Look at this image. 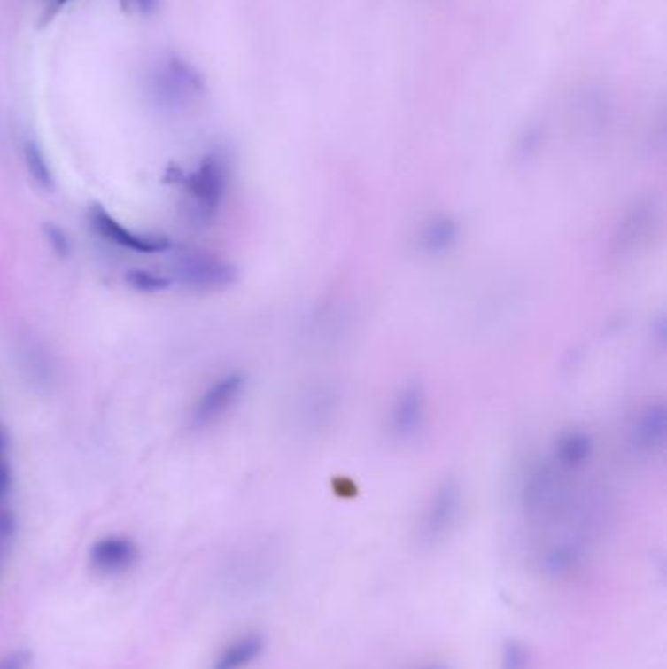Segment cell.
<instances>
[{"instance_id":"cell-1","label":"cell","mask_w":667,"mask_h":669,"mask_svg":"<svg viewBox=\"0 0 667 669\" xmlns=\"http://www.w3.org/2000/svg\"><path fill=\"white\" fill-rule=\"evenodd\" d=\"M466 509L464 486L454 476H446L430 489L421 505L415 523V541L423 550L445 546L462 525Z\"/></svg>"},{"instance_id":"cell-2","label":"cell","mask_w":667,"mask_h":669,"mask_svg":"<svg viewBox=\"0 0 667 669\" xmlns=\"http://www.w3.org/2000/svg\"><path fill=\"white\" fill-rule=\"evenodd\" d=\"M182 186L190 220L200 228H208L218 220L229 191V165L225 157L212 151L182 178Z\"/></svg>"},{"instance_id":"cell-3","label":"cell","mask_w":667,"mask_h":669,"mask_svg":"<svg viewBox=\"0 0 667 669\" xmlns=\"http://www.w3.org/2000/svg\"><path fill=\"white\" fill-rule=\"evenodd\" d=\"M165 275L173 284L200 294H213L237 284L239 270L229 259L218 253L202 249H186L168 254Z\"/></svg>"},{"instance_id":"cell-4","label":"cell","mask_w":667,"mask_h":669,"mask_svg":"<svg viewBox=\"0 0 667 669\" xmlns=\"http://www.w3.org/2000/svg\"><path fill=\"white\" fill-rule=\"evenodd\" d=\"M430 401L419 380L403 382L393 392L386 413V431L393 445L407 447L417 442L429 425Z\"/></svg>"},{"instance_id":"cell-5","label":"cell","mask_w":667,"mask_h":669,"mask_svg":"<svg viewBox=\"0 0 667 669\" xmlns=\"http://www.w3.org/2000/svg\"><path fill=\"white\" fill-rule=\"evenodd\" d=\"M87 225L94 237L105 241L112 247L126 251L139 257H159L173 251L175 243L163 233H141L121 223L102 204H92L87 210Z\"/></svg>"},{"instance_id":"cell-6","label":"cell","mask_w":667,"mask_h":669,"mask_svg":"<svg viewBox=\"0 0 667 669\" xmlns=\"http://www.w3.org/2000/svg\"><path fill=\"white\" fill-rule=\"evenodd\" d=\"M247 392V376L241 370H231L218 376L208 388H204L188 411V427L206 431L221 423L237 408Z\"/></svg>"},{"instance_id":"cell-7","label":"cell","mask_w":667,"mask_h":669,"mask_svg":"<svg viewBox=\"0 0 667 669\" xmlns=\"http://www.w3.org/2000/svg\"><path fill=\"white\" fill-rule=\"evenodd\" d=\"M667 440V408L663 401H650L634 413L628 425V447L642 460L660 458Z\"/></svg>"},{"instance_id":"cell-8","label":"cell","mask_w":667,"mask_h":669,"mask_svg":"<svg viewBox=\"0 0 667 669\" xmlns=\"http://www.w3.org/2000/svg\"><path fill=\"white\" fill-rule=\"evenodd\" d=\"M202 84L186 63L171 59L153 74L151 94L159 106L167 110H178L192 102L200 94Z\"/></svg>"},{"instance_id":"cell-9","label":"cell","mask_w":667,"mask_h":669,"mask_svg":"<svg viewBox=\"0 0 667 669\" xmlns=\"http://www.w3.org/2000/svg\"><path fill=\"white\" fill-rule=\"evenodd\" d=\"M595 439L586 429H566L554 439L547 458L562 472L579 476L595 458Z\"/></svg>"},{"instance_id":"cell-10","label":"cell","mask_w":667,"mask_h":669,"mask_svg":"<svg viewBox=\"0 0 667 669\" xmlns=\"http://www.w3.org/2000/svg\"><path fill=\"white\" fill-rule=\"evenodd\" d=\"M139 556V544L134 539L126 534H108L90 546L89 564L102 576H118L134 568Z\"/></svg>"},{"instance_id":"cell-11","label":"cell","mask_w":667,"mask_h":669,"mask_svg":"<svg viewBox=\"0 0 667 669\" xmlns=\"http://www.w3.org/2000/svg\"><path fill=\"white\" fill-rule=\"evenodd\" d=\"M464 228L453 214H433L421 223L417 233L419 251L430 259L446 257L462 243Z\"/></svg>"},{"instance_id":"cell-12","label":"cell","mask_w":667,"mask_h":669,"mask_svg":"<svg viewBox=\"0 0 667 669\" xmlns=\"http://www.w3.org/2000/svg\"><path fill=\"white\" fill-rule=\"evenodd\" d=\"M655 225V212L650 204L642 206L636 204L634 208L628 210V214L618 223L613 237V249L618 259L624 254H632L634 247L638 251V245L646 243L648 235L654 229Z\"/></svg>"},{"instance_id":"cell-13","label":"cell","mask_w":667,"mask_h":669,"mask_svg":"<svg viewBox=\"0 0 667 669\" xmlns=\"http://www.w3.org/2000/svg\"><path fill=\"white\" fill-rule=\"evenodd\" d=\"M265 650L267 638L257 630H249V633H243L225 644L215 654L210 669H249L259 662Z\"/></svg>"},{"instance_id":"cell-14","label":"cell","mask_w":667,"mask_h":669,"mask_svg":"<svg viewBox=\"0 0 667 669\" xmlns=\"http://www.w3.org/2000/svg\"><path fill=\"white\" fill-rule=\"evenodd\" d=\"M337 393L329 385H315L307 390L299 405V419H302L304 429H322L335 416Z\"/></svg>"},{"instance_id":"cell-15","label":"cell","mask_w":667,"mask_h":669,"mask_svg":"<svg viewBox=\"0 0 667 669\" xmlns=\"http://www.w3.org/2000/svg\"><path fill=\"white\" fill-rule=\"evenodd\" d=\"M121 282H124L129 290L137 292V294H145V296L165 294V292L175 288L173 280L168 278L165 272L143 268V267H134V268H128L126 272H121Z\"/></svg>"},{"instance_id":"cell-16","label":"cell","mask_w":667,"mask_h":669,"mask_svg":"<svg viewBox=\"0 0 667 669\" xmlns=\"http://www.w3.org/2000/svg\"><path fill=\"white\" fill-rule=\"evenodd\" d=\"M22 157H24V165L26 171L30 175L35 186L40 188L43 192H53L55 191V175L53 168L47 161V157L43 153V149L35 144V141H26L22 147Z\"/></svg>"},{"instance_id":"cell-17","label":"cell","mask_w":667,"mask_h":669,"mask_svg":"<svg viewBox=\"0 0 667 669\" xmlns=\"http://www.w3.org/2000/svg\"><path fill=\"white\" fill-rule=\"evenodd\" d=\"M532 652L531 648L521 640H507L500 652V667L501 669H532Z\"/></svg>"},{"instance_id":"cell-18","label":"cell","mask_w":667,"mask_h":669,"mask_svg":"<svg viewBox=\"0 0 667 669\" xmlns=\"http://www.w3.org/2000/svg\"><path fill=\"white\" fill-rule=\"evenodd\" d=\"M43 233H45L47 243H50L51 251L58 254L59 259H69L71 254L74 253L73 239L69 237L67 231L59 228V225H45Z\"/></svg>"},{"instance_id":"cell-19","label":"cell","mask_w":667,"mask_h":669,"mask_svg":"<svg viewBox=\"0 0 667 669\" xmlns=\"http://www.w3.org/2000/svg\"><path fill=\"white\" fill-rule=\"evenodd\" d=\"M34 662L32 650H14V652L0 657V669H30Z\"/></svg>"},{"instance_id":"cell-20","label":"cell","mask_w":667,"mask_h":669,"mask_svg":"<svg viewBox=\"0 0 667 669\" xmlns=\"http://www.w3.org/2000/svg\"><path fill=\"white\" fill-rule=\"evenodd\" d=\"M121 3H124L128 11L136 12L139 16H147V14H151L155 11L159 0H121Z\"/></svg>"},{"instance_id":"cell-21","label":"cell","mask_w":667,"mask_h":669,"mask_svg":"<svg viewBox=\"0 0 667 669\" xmlns=\"http://www.w3.org/2000/svg\"><path fill=\"white\" fill-rule=\"evenodd\" d=\"M415 669H453L448 664L445 662H427V664H421L419 667Z\"/></svg>"}]
</instances>
